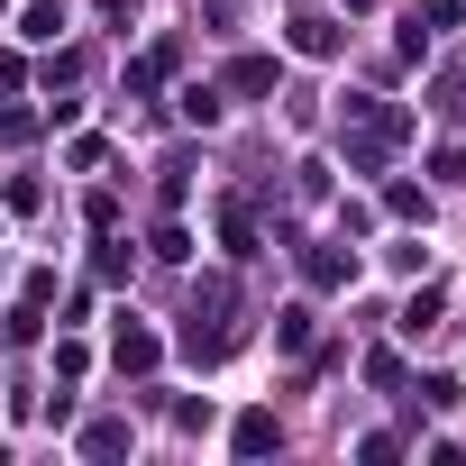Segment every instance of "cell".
<instances>
[{
    "instance_id": "obj_1",
    "label": "cell",
    "mask_w": 466,
    "mask_h": 466,
    "mask_svg": "<svg viewBox=\"0 0 466 466\" xmlns=\"http://www.w3.org/2000/svg\"><path fill=\"white\" fill-rule=\"evenodd\" d=\"M402 137H411V110H393V101H348V165H357V174H375Z\"/></svg>"
},
{
    "instance_id": "obj_10",
    "label": "cell",
    "mask_w": 466,
    "mask_h": 466,
    "mask_svg": "<svg viewBox=\"0 0 466 466\" xmlns=\"http://www.w3.org/2000/svg\"><path fill=\"white\" fill-rule=\"evenodd\" d=\"M119 448H128V420H92L83 430V457H119Z\"/></svg>"
},
{
    "instance_id": "obj_2",
    "label": "cell",
    "mask_w": 466,
    "mask_h": 466,
    "mask_svg": "<svg viewBox=\"0 0 466 466\" xmlns=\"http://www.w3.org/2000/svg\"><path fill=\"white\" fill-rule=\"evenodd\" d=\"M183 348L210 366V357H228L238 348V320H228V284H210L201 302H192V320H183Z\"/></svg>"
},
{
    "instance_id": "obj_5",
    "label": "cell",
    "mask_w": 466,
    "mask_h": 466,
    "mask_svg": "<svg viewBox=\"0 0 466 466\" xmlns=\"http://www.w3.org/2000/svg\"><path fill=\"white\" fill-rule=\"evenodd\" d=\"M228 448H238V457H266V448H275V411H238V430H228Z\"/></svg>"
},
{
    "instance_id": "obj_16",
    "label": "cell",
    "mask_w": 466,
    "mask_h": 466,
    "mask_svg": "<svg viewBox=\"0 0 466 466\" xmlns=\"http://www.w3.org/2000/svg\"><path fill=\"white\" fill-rule=\"evenodd\" d=\"M101 10H110V19H128V10H137V0H101Z\"/></svg>"
},
{
    "instance_id": "obj_13",
    "label": "cell",
    "mask_w": 466,
    "mask_h": 466,
    "mask_svg": "<svg viewBox=\"0 0 466 466\" xmlns=\"http://www.w3.org/2000/svg\"><path fill=\"white\" fill-rule=\"evenodd\" d=\"M183 119H201V128H219V92L201 83V92H183Z\"/></svg>"
},
{
    "instance_id": "obj_3",
    "label": "cell",
    "mask_w": 466,
    "mask_h": 466,
    "mask_svg": "<svg viewBox=\"0 0 466 466\" xmlns=\"http://www.w3.org/2000/svg\"><path fill=\"white\" fill-rule=\"evenodd\" d=\"M110 357H119V375H156L165 339H156V329H119V348H110Z\"/></svg>"
},
{
    "instance_id": "obj_8",
    "label": "cell",
    "mask_w": 466,
    "mask_h": 466,
    "mask_svg": "<svg viewBox=\"0 0 466 466\" xmlns=\"http://www.w3.org/2000/svg\"><path fill=\"white\" fill-rule=\"evenodd\" d=\"M293 46L302 56H339V19H293Z\"/></svg>"
},
{
    "instance_id": "obj_12",
    "label": "cell",
    "mask_w": 466,
    "mask_h": 466,
    "mask_svg": "<svg viewBox=\"0 0 466 466\" xmlns=\"http://www.w3.org/2000/svg\"><path fill=\"white\" fill-rule=\"evenodd\" d=\"M65 28V0H28V37H56Z\"/></svg>"
},
{
    "instance_id": "obj_6",
    "label": "cell",
    "mask_w": 466,
    "mask_h": 466,
    "mask_svg": "<svg viewBox=\"0 0 466 466\" xmlns=\"http://www.w3.org/2000/svg\"><path fill=\"white\" fill-rule=\"evenodd\" d=\"M219 238H228V257H257V219H248V201L219 210Z\"/></svg>"
},
{
    "instance_id": "obj_7",
    "label": "cell",
    "mask_w": 466,
    "mask_h": 466,
    "mask_svg": "<svg viewBox=\"0 0 466 466\" xmlns=\"http://www.w3.org/2000/svg\"><path fill=\"white\" fill-rule=\"evenodd\" d=\"M228 92H275V56H238L228 65Z\"/></svg>"
},
{
    "instance_id": "obj_4",
    "label": "cell",
    "mask_w": 466,
    "mask_h": 466,
    "mask_svg": "<svg viewBox=\"0 0 466 466\" xmlns=\"http://www.w3.org/2000/svg\"><path fill=\"white\" fill-rule=\"evenodd\" d=\"M302 275H311L320 293H339V284H357V257H339V248H311V257H302Z\"/></svg>"
},
{
    "instance_id": "obj_14",
    "label": "cell",
    "mask_w": 466,
    "mask_h": 466,
    "mask_svg": "<svg viewBox=\"0 0 466 466\" xmlns=\"http://www.w3.org/2000/svg\"><path fill=\"white\" fill-rule=\"evenodd\" d=\"M439 183H466V147H439Z\"/></svg>"
},
{
    "instance_id": "obj_15",
    "label": "cell",
    "mask_w": 466,
    "mask_h": 466,
    "mask_svg": "<svg viewBox=\"0 0 466 466\" xmlns=\"http://www.w3.org/2000/svg\"><path fill=\"white\" fill-rule=\"evenodd\" d=\"M448 119H466V74H448Z\"/></svg>"
},
{
    "instance_id": "obj_11",
    "label": "cell",
    "mask_w": 466,
    "mask_h": 466,
    "mask_svg": "<svg viewBox=\"0 0 466 466\" xmlns=\"http://www.w3.org/2000/svg\"><path fill=\"white\" fill-rule=\"evenodd\" d=\"M275 348L302 357V348H311V311H284V320H275Z\"/></svg>"
},
{
    "instance_id": "obj_9",
    "label": "cell",
    "mask_w": 466,
    "mask_h": 466,
    "mask_svg": "<svg viewBox=\"0 0 466 466\" xmlns=\"http://www.w3.org/2000/svg\"><path fill=\"white\" fill-rule=\"evenodd\" d=\"M439 311H448L439 293H411V302H402V339H420V329H439Z\"/></svg>"
}]
</instances>
